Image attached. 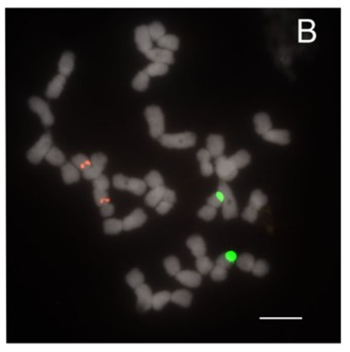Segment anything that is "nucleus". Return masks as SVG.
<instances>
[{"instance_id": "obj_1", "label": "nucleus", "mask_w": 350, "mask_h": 352, "mask_svg": "<svg viewBox=\"0 0 350 352\" xmlns=\"http://www.w3.org/2000/svg\"><path fill=\"white\" fill-rule=\"evenodd\" d=\"M159 142L163 146L168 148L185 149L195 145L196 136L191 132L180 134H164L159 137Z\"/></svg>"}, {"instance_id": "obj_2", "label": "nucleus", "mask_w": 350, "mask_h": 352, "mask_svg": "<svg viewBox=\"0 0 350 352\" xmlns=\"http://www.w3.org/2000/svg\"><path fill=\"white\" fill-rule=\"evenodd\" d=\"M145 117L149 125V133L152 138H159L165 133V116L160 107L148 106L145 110Z\"/></svg>"}, {"instance_id": "obj_3", "label": "nucleus", "mask_w": 350, "mask_h": 352, "mask_svg": "<svg viewBox=\"0 0 350 352\" xmlns=\"http://www.w3.org/2000/svg\"><path fill=\"white\" fill-rule=\"evenodd\" d=\"M218 191L223 194V216L226 220L234 219L238 215V206L233 192L226 182H221Z\"/></svg>"}, {"instance_id": "obj_4", "label": "nucleus", "mask_w": 350, "mask_h": 352, "mask_svg": "<svg viewBox=\"0 0 350 352\" xmlns=\"http://www.w3.org/2000/svg\"><path fill=\"white\" fill-rule=\"evenodd\" d=\"M52 147V137L49 133L44 134L39 141L28 151V159L32 164H39Z\"/></svg>"}, {"instance_id": "obj_5", "label": "nucleus", "mask_w": 350, "mask_h": 352, "mask_svg": "<svg viewBox=\"0 0 350 352\" xmlns=\"http://www.w3.org/2000/svg\"><path fill=\"white\" fill-rule=\"evenodd\" d=\"M29 105L33 112L39 115L41 118V122L44 126L49 127L53 124L55 118L50 112L49 105L39 97H32L29 101Z\"/></svg>"}, {"instance_id": "obj_6", "label": "nucleus", "mask_w": 350, "mask_h": 352, "mask_svg": "<svg viewBox=\"0 0 350 352\" xmlns=\"http://www.w3.org/2000/svg\"><path fill=\"white\" fill-rule=\"evenodd\" d=\"M217 175L224 182L232 181L238 175V169L226 156H220L216 160Z\"/></svg>"}, {"instance_id": "obj_7", "label": "nucleus", "mask_w": 350, "mask_h": 352, "mask_svg": "<svg viewBox=\"0 0 350 352\" xmlns=\"http://www.w3.org/2000/svg\"><path fill=\"white\" fill-rule=\"evenodd\" d=\"M135 42L138 46V49L146 53L150 49H152V40L150 38V35L148 33L147 26H139L135 30Z\"/></svg>"}, {"instance_id": "obj_8", "label": "nucleus", "mask_w": 350, "mask_h": 352, "mask_svg": "<svg viewBox=\"0 0 350 352\" xmlns=\"http://www.w3.org/2000/svg\"><path fill=\"white\" fill-rule=\"evenodd\" d=\"M146 220H147L146 213L141 208H137L130 215L124 219L123 230L130 231L138 227H141L146 222Z\"/></svg>"}, {"instance_id": "obj_9", "label": "nucleus", "mask_w": 350, "mask_h": 352, "mask_svg": "<svg viewBox=\"0 0 350 352\" xmlns=\"http://www.w3.org/2000/svg\"><path fill=\"white\" fill-rule=\"evenodd\" d=\"M135 293L138 297V307L146 311L151 307V301H152V292L148 285L142 284L139 287L135 289Z\"/></svg>"}, {"instance_id": "obj_10", "label": "nucleus", "mask_w": 350, "mask_h": 352, "mask_svg": "<svg viewBox=\"0 0 350 352\" xmlns=\"http://www.w3.org/2000/svg\"><path fill=\"white\" fill-rule=\"evenodd\" d=\"M225 149L224 138L221 135H209L206 139V150L210 153L211 157L218 158L223 155Z\"/></svg>"}, {"instance_id": "obj_11", "label": "nucleus", "mask_w": 350, "mask_h": 352, "mask_svg": "<svg viewBox=\"0 0 350 352\" xmlns=\"http://www.w3.org/2000/svg\"><path fill=\"white\" fill-rule=\"evenodd\" d=\"M146 58L153 63H160L166 65H171L174 63V55L172 51L163 48H152L145 53Z\"/></svg>"}, {"instance_id": "obj_12", "label": "nucleus", "mask_w": 350, "mask_h": 352, "mask_svg": "<svg viewBox=\"0 0 350 352\" xmlns=\"http://www.w3.org/2000/svg\"><path fill=\"white\" fill-rule=\"evenodd\" d=\"M176 279L183 285L191 288L198 287L201 284V275L193 270H180L176 275Z\"/></svg>"}, {"instance_id": "obj_13", "label": "nucleus", "mask_w": 350, "mask_h": 352, "mask_svg": "<svg viewBox=\"0 0 350 352\" xmlns=\"http://www.w3.org/2000/svg\"><path fill=\"white\" fill-rule=\"evenodd\" d=\"M262 138L268 142L277 143L280 145H287L290 142V133L287 130H270L262 135Z\"/></svg>"}, {"instance_id": "obj_14", "label": "nucleus", "mask_w": 350, "mask_h": 352, "mask_svg": "<svg viewBox=\"0 0 350 352\" xmlns=\"http://www.w3.org/2000/svg\"><path fill=\"white\" fill-rule=\"evenodd\" d=\"M66 82H67L66 77H64L62 75L56 76L47 87L46 96L48 98H58L61 95V93L63 92L65 85H66Z\"/></svg>"}, {"instance_id": "obj_15", "label": "nucleus", "mask_w": 350, "mask_h": 352, "mask_svg": "<svg viewBox=\"0 0 350 352\" xmlns=\"http://www.w3.org/2000/svg\"><path fill=\"white\" fill-rule=\"evenodd\" d=\"M75 67V56L72 52H65L59 63V72L60 75L68 77L72 74Z\"/></svg>"}, {"instance_id": "obj_16", "label": "nucleus", "mask_w": 350, "mask_h": 352, "mask_svg": "<svg viewBox=\"0 0 350 352\" xmlns=\"http://www.w3.org/2000/svg\"><path fill=\"white\" fill-rule=\"evenodd\" d=\"M187 246L190 248L192 254L196 257H201L205 255L206 246L203 238L201 236H192L187 240Z\"/></svg>"}, {"instance_id": "obj_17", "label": "nucleus", "mask_w": 350, "mask_h": 352, "mask_svg": "<svg viewBox=\"0 0 350 352\" xmlns=\"http://www.w3.org/2000/svg\"><path fill=\"white\" fill-rule=\"evenodd\" d=\"M254 125H255V131L259 135H263L270 130H272V122L270 117L264 113H259L255 115L254 119Z\"/></svg>"}, {"instance_id": "obj_18", "label": "nucleus", "mask_w": 350, "mask_h": 352, "mask_svg": "<svg viewBox=\"0 0 350 352\" xmlns=\"http://www.w3.org/2000/svg\"><path fill=\"white\" fill-rule=\"evenodd\" d=\"M62 175L65 183L73 184L79 181L80 172L73 164H66L62 168Z\"/></svg>"}, {"instance_id": "obj_19", "label": "nucleus", "mask_w": 350, "mask_h": 352, "mask_svg": "<svg viewBox=\"0 0 350 352\" xmlns=\"http://www.w3.org/2000/svg\"><path fill=\"white\" fill-rule=\"evenodd\" d=\"M157 42V45L159 48L167 49L169 51H176L179 48V38L175 35H165L163 36Z\"/></svg>"}, {"instance_id": "obj_20", "label": "nucleus", "mask_w": 350, "mask_h": 352, "mask_svg": "<svg viewBox=\"0 0 350 352\" xmlns=\"http://www.w3.org/2000/svg\"><path fill=\"white\" fill-rule=\"evenodd\" d=\"M166 187L165 186H160L157 188H153L145 197V202L148 206L151 207H155L161 200L166 191Z\"/></svg>"}, {"instance_id": "obj_21", "label": "nucleus", "mask_w": 350, "mask_h": 352, "mask_svg": "<svg viewBox=\"0 0 350 352\" xmlns=\"http://www.w3.org/2000/svg\"><path fill=\"white\" fill-rule=\"evenodd\" d=\"M171 300L182 307H189L192 300V294L187 290H178L171 295Z\"/></svg>"}, {"instance_id": "obj_22", "label": "nucleus", "mask_w": 350, "mask_h": 352, "mask_svg": "<svg viewBox=\"0 0 350 352\" xmlns=\"http://www.w3.org/2000/svg\"><path fill=\"white\" fill-rule=\"evenodd\" d=\"M45 158L49 164H51L53 166H58V167L63 166L66 161L65 154L56 146H53L49 149V151L45 155Z\"/></svg>"}, {"instance_id": "obj_23", "label": "nucleus", "mask_w": 350, "mask_h": 352, "mask_svg": "<svg viewBox=\"0 0 350 352\" xmlns=\"http://www.w3.org/2000/svg\"><path fill=\"white\" fill-rule=\"evenodd\" d=\"M147 188V185L143 180L137 179V178H128V184L127 189L128 191L134 193L135 195H142L145 193Z\"/></svg>"}, {"instance_id": "obj_24", "label": "nucleus", "mask_w": 350, "mask_h": 352, "mask_svg": "<svg viewBox=\"0 0 350 352\" xmlns=\"http://www.w3.org/2000/svg\"><path fill=\"white\" fill-rule=\"evenodd\" d=\"M229 159L237 169H242L250 163L251 157L246 150H240L234 155H232Z\"/></svg>"}, {"instance_id": "obj_25", "label": "nucleus", "mask_w": 350, "mask_h": 352, "mask_svg": "<svg viewBox=\"0 0 350 352\" xmlns=\"http://www.w3.org/2000/svg\"><path fill=\"white\" fill-rule=\"evenodd\" d=\"M171 295L172 294L169 291H161L152 295L151 307H153L155 310L161 309L171 300Z\"/></svg>"}, {"instance_id": "obj_26", "label": "nucleus", "mask_w": 350, "mask_h": 352, "mask_svg": "<svg viewBox=\"0 0 350 352\" xmlns=\"http://www.w3.org/2000/svg\"><path fill=\"white\" fill-rule=\"evenodd\" d=\"M266 202L267 197L260 190H254L251 193V196L249 198V206L253 207L256 210H259L266 204Z\"/></svg>"}, {"instance_id": "obj_27", "label": "nucleus", "mask_w": 350, "mask_h": 352, "mask_svg": "<svg viewBox=\"0 0 350 352\" xmlns=\"http://www.w3.org/2000/svg\"><path fill=\"white\" fill-rule=\"evenodd\" d=\"M149 76L144 72L141 71L139 72L136 77L134 78L133 82H132V86L135 90L137 91H144L147 89L148 84H149Z\"/></svg>"}, {"instance_id": "obj_28", "label": "nucleus", "mask_w": 350, "mask_h": 352, "mask_svg": "<svg viewBox=\"0 0 350 352\" xmlns=\"http://www.w3.org/2000/svg\"><path fill=\"white\" fill-rule=\"evenodd\" d=\"M168 71H169V66L166 64H160V63H152L144 70V72L149 77L163 76V75H166Z\"/></svg>"}, {"instance_id": "obj_29", "label": "nucleus", "mask_w": 350, "mask_h": 352, "mask_svg": "<svg viewBox=\"0 0 350 352\" xmlns=\"http://www.w3.org/2000/svg\"><path fill=\"white\" fill-rule=\"evenodd\" d=\"M103 227L106 234H118L123 230V221L118 219H109L103 223Z\"/></svg>"}, {"instance_id": "obj_30", "label": "nucleus", "mask_w": 350, "mask_h": 352, "mask_svg": "<svg viewBox=\"0 0 350 352\" xmlns=\"http://www.w3.org/2000/svg\"><path fill=\"white\" fill-rule=\"evenodd\" d=\"M144 182L147 186H149L150 188H157L160 186L165 185V181L164 178L161 177V175L156 172V171H151L144 179Z\"/></svg>"}, {"instance_id": "obj_31", "label": "nucleus", "mask_w": 350, "mask_h": 352, "mask_svg": "<svg viewBox=\"0 0 350 352\" xmlns=\"http://www.w3.org/2000/svg\"><path fill=\"white\" fill-rule=\"evenodd\" d=\"M127 283L129 286L136 289L140 285L144 284V276L138 268H134L127 275Z\"/></svg>"}, {"instance_id": "obj_32", "label": "nucleus", "mask_w": 350, "mask_h": 352, "mask_svg": "<svg viewBox=\"0 0 350 352\" xmlns=\"http://www.w3.org/2000/svg\"><path fill=\"white\" fill-rule=\"evenodd\" d=\"M147 28H148V33L150 35L151 40L158 41L163 36L166 35L165 26L160 24L159 22H154L151 25H149Z\"/></svg>"}, {"instance_id": "obj_33", "label": "nucleus", "mask_w": 350, "mask_h": 352, "mask_svg": "<svg viewBox=\"0 0 350 352\" xmlns=\"http://www.w3.org/2000/svg\"><path fill=\"white\" fill-rule=\"evenodd\" d=\"M196 267L200 275H207L213 268V262L208 257L203 255L201 257H197Z\"/></svg>"}, {"instance_id": "obj_34", "label": "nucleus", "mask_w": 350, "mask_h": 352, "mask_svg": "<svg viewBox=\"0 0 350 352\" xmlns=\"http://www.w3.org/2000/svg\"><path fill=\"white\" fill-rule=\"evenodd\" d=\"M254 257L249 253H244L238 257L237 264L238 266L245 272H250L254 265Z\"/></svg>"}, {"instance_id": "obj_35", "label": "nucleus", "mask_w": 350, "mask_h": 352, "mask_svg": "<svg viewBox=\"0 0 350 352\" xmlns=\"http://www.w3.org/2000/svg\"><path fill=\"white\" fill-rule=\"evenodd\" d=\"M165 267L169 275L176 276L181 270V264L176 256H170L165 260Z\"/></svg>"}, {"instance_id": "obj_36", "label": "nucleus", "mask_w": 350, "mask_h": 352, "mask_svg": "<svg viewBox=\"0 0 350 352\" xmlns=\"http://www.w3.org/2000/svg\"><path fill=\"white\" fill-rule=\"evenodd\" d=\"M72 164L77 168V169H80V170H85L87 169L88 167L91 166V161L90 159L84 155V154H77L73 157L72 159Z\"/></svg>"}, {"instance_id": "obj_37", "label": "nucleus", "mask_w": 350, "mask_h": 352, "mask_svg": "<svg viewBox=\"0 0 350 352\" xmlns=\"http://www.w3.org/2000/svg\"><path fill=\"white\" fill-rule=\"evenodd\" d=\"M252 273L253 275L257 277H262L268 273V264L264 260H257L254 262V265L252 267Z\"/></svg>"}, {"instance_id": "obj_38", "label": "nucleus", "mask_w": 350, "mask_h": 352, "mask_svg": "<svg viewBox=\"0 0 350 352\" xmlns=\"http://www.w3.org/2000/svg\"><path fill=\"white\" fill-rule=\"evenodd\" d=\"M216 214H217V208H214L208 204L201 207L200 210L198 211V216L202 220H205V221L213 220Z\"/></svg>"}, {"instance_id": "obj_39", "label": "nucleus", "mask_w": 350, "mask_h": 352, "mask_svg": "<svg viewBox=\"0 0 350 352\" xmlns=\"http://www.w3.org/2000/svg\"><path fill=\"white\" fill-rule=\"evenodd\" d=\"M93 186H94V190L107 191V189L110 188V181L106 176L100 175L98 178L93 180Z\"/></svg>"}, {"instance_id": "obj_40", "label": "nucleus", "mask_w": 350, "mask_h": 352, "mask_svg": "<svg viewBox=\"0 0 350 352\" xmlns=\"http://www.w3.org/2000/svg\"><path fill=\"white\" fill-rule=\"evenodd\" d=\"M102 171H103V170H101V169H99V168H96V167H94V166L91 165V166L88 167L87 169L83 170V177H84L85 179H87V180H94V179L98 178V177L101 175Z\"/></svg>"}, {"instance_id": "obj_41", "label": "nucleus", "mask_w": 350, "mask_h": 352, "mask_svg": "<svg viewBox=\"0 0 350 352\" xmlns=\"http://www.w3.org/2000/svg\"><path fill=\"white\" fill-rule=\"evenodd\" d=\"M90 161H91L92 166L99 168L101 170H104V167L107 163V157L103 153H95L92 155Z\"/></svg>"}, {"instance_id": "obj_42", "label": "nucleus", "mask_w": 350, "mask_h": 352, "mask_svg": "<svg viewBox=\"0 0 350 352\" xmlns=\"http://www.w3.org/2000/svg\"><path fill=\"white\" fill-rule=\"evenodd\" d=\"M227 275H228V269L227 268H224V267H221L219 265H216L213 266V268L211 269V279L216 282H220V281H223L227 278Z\"/></svg>"}, {"instance_id": "obj_43", "label": "nucleus", "mask_w": 350, "mask_h": 352, "mask_svg": "<svg viewBox=\"0 0 350 352\" xmlns=\"http://www.w3.org/2000/svg\"><path fill=\"white\" fill-rule=\"evenodd\" d=\"M93 195H94L95 202H96V204H97L99 207H100V206H102L103 204H105V203H109V202H110V197H109V194H107V192H106V191L94 190Z\"/></svg>"}, {"instance_id": "obj_44", "label": "nucleus", "mask_w": 350, "mask_h": 352, "mask_svg": "<svg viewBox=\"0 0 350 352\" xmlns=\"http://www.w3.org/2000/svg\"><path fill=\"white\" fill-rule=\"evenodd\" d=\"M257 215H258V210L254 209L253 207H251L249 205L242 212V218L249 223H254L257 219Z\"/></svg>"}, {"instance_id": "obj_45", "label": "nucleus", "mask_w": 350, "mask_h": 352, "mask_svg": "<svg viewBox=\"0 0 350 352\" xmlns=\"http://www.w3.org/2000/svg\"><path fill=\"white\" fill-rule=\"evenodd\" d=\"M114 186L119 189V190H126L127 189V184H128V178L125 177L122 174L116 175L113 179Z\"/></svg>"}, {"instance_id": "obj_46", "label": "nucleus", "mask_w": 350, "mask_h": 352, "mask_svg": "<svg viewBox=\"0 0 350 352\" xmlns=\"http://www.w3.org/2000/svg\"><path fill=\"white\" fill-rule=\"evenodd\" d=\"M223 194L221 192H217L214 193L213 195H211L210 197L207 198V204L214 207V208H218L220 206H222V203H223Z\"/></svg>"}, {"instance_id": "obj_47", "label": "nucleus", "mask_w": 350, "mask_h": 352, "mask_svg": "<svg viewBox=\"0 0 350 352\" xmlns=\"http://www.w3.org/2000/svg\"><path fill=\"white\" fill-rule=\"evenodd\" d=\"M155 207H156V211L159 214H166V213H168L172 209L173 203H170V202L161 200Z\"/></svg>"}, {"instance_id": "obj_48", "label": "nucleus", "mask_w": 350, "mask_h": 352, "mask_svg": "<svg viewBox=\"0 0 350 352\" xmlns=\"http://www.w3.org/2000/svg\"><path fill=\"white\" fill-rule=\"evenodd\" d=\"M213 166L211 165L210 161H205V163H201L200 164V171H201V174L205 177H208L210 175H212L213 173Z\"/></svg>"}, {"instance_id": "obj_49", "label": "nucleus", "mask_w": 350, "mask_h": 352, "mask_svg": "<svg viewBox=\"0 0 350 352\" xmlns=\"http://www.w3.org/2000/svg\"><path fill=\"white\" fill-rule=\"evenodd\" d=\"M216 264L219 265V266H221V267H224V268H227V269H228L229 267L232 266L233 261H231L225 254H223V255H221V256L217 259Z\"/></svg>"}, {"instance_id": "obj_50", "label": "nucleus", "mask_w": 350, "mask_h": 352, "mask_svg": "<svg viewBox=\"0 0 350 352\" xmlns=\"http://www.w3.org/2000/svg\"><path fill=\"white\" fill-rule=\"evenodd\" d=\"M100 211H101V214H102V216H111V215H113L114 214V212H115V206L112 204V203H105V204H103L102 206H100Z\"/></svg>"}, {"instance_id": "obj_51", "label": "nucleus", "mask_w": 350, "mask_h": 352, "mask_svg": "<svg viewBox=\"0 0 350 352\" xmlns=\"http://www.w3.org/2000/svg\"><path fill=\"white\" fill-rule=\"evenodd\" d=\"M211 155L210 153L206 150V149H200L197 153V159L199 160V163H205V161H210Z\"/></svg>"}, {"instance_id": "obj_52", "label": "nucleus", "mask_w": 350, "mask_h": 352, "mask_svg": "<svg viewBox=\"0 0 350 352\" xmlns=\"http://www.w3.org/2000/svg\"><path fill=\"white\" fill-rule=\"evenodd\" d=\"M163 201H167V202H170V203L174 204V202H176V193H175V191H173L171 189H166L164 197H163Z\"/></svg>"}, {"instance_id": "obj_53", "label": "nucleus", "mask_w": 350, "mask_h": 352, "mask_svg": "<svg viewBox=\"0 0 350 352\" xmlns=\"http://www.w3.org/2000/svg\"><path fill=\"white\" fill-rule=\"evenodd\" d=\"M225 255H226V256H227V257H228V258H229L231 261H233V262H234V261H235V259L237 258V257H236V254H235L234 252H231V251H230V252L225 253Z\"/></svg>"}]
</instances>
